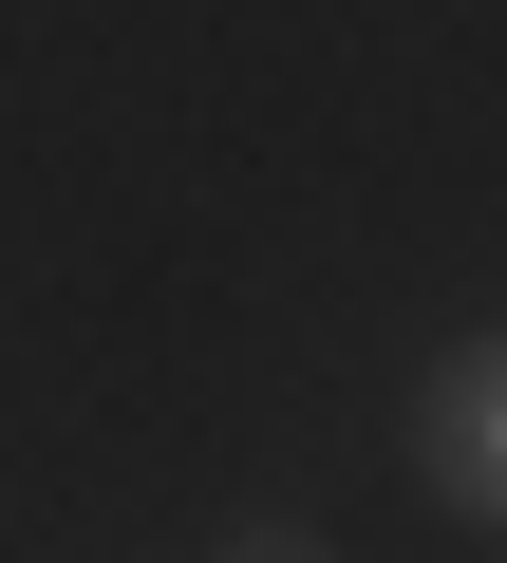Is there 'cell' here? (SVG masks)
<instances>
[{
    "label": "cell",
    "instance_id": "cell-2",
    "mask_svg": "<svg viewBox=\"0 0 507 563\" xmlns=\"http://www.w3.org/2000/svg\"><path fill=\"white\" fill-rule=\"evenodd\" d=\"M225 563H339V544H320V526H244Z\"/></svg>",
    "mask_w": 507,
    "mask_h": 563
},
{
    "label": "cell",
    "instance_id": "cell-1",
    "mask_svg": "<svg viewBox=\"0 0 507 563\" xmlns=\"http://www.w3.org/2000/svg\"><path fill=\"white\" fill-rule=\"evenodd\" d=\"M414 470H432L470 526H507V320L432 357V395H414Z\"/></svg>",
    "mask_w": 507,
    "mask_h": 563
}]
</instances>
